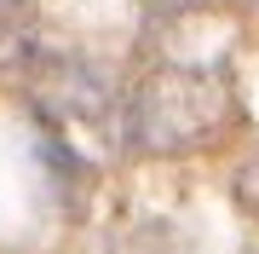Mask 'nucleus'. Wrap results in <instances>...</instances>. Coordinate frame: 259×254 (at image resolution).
Instances as JSON below:
<instances>
[{"label":"nucleus","instance_id":"nucleus-4","mask_svg":"<svg viewBox=\"0 0 259 254\" xmlns=\"http://www.w3.org/2000/svg\"><path fill=\"white\" fill-rule=\"evenodd\" d=\"M156 12H196V6H213V0H150Z\"/></svg>","mask_w":259,"mask_h":254},{"label":"nucleus","instance_id":"nucleus-3","mask_svg":"<svg viewBox=\"0 0 259 254\" xmlns=\"http://www.w3.org/2000/svg\"><path fill=\"white\" fill-rule=\"evenodd\" d=\"M236 197L248 214H259V156L253 162H242V173H236Z\"/></svg>","mask_w":259,"mask_h":254},{"label":"nucleus","instance_id":"nucleus-2","mask_svg":"<svg viewBox=\"0 0 259 254\" xmlns=\"http://www.w3.org/2000/svg\"><path fill=\"white\" fill-rule=\"evenodd\" d=\"M47 52L52 47L35 29V6L29 0H0V76H23L29 81Z\"/></svg>","mask_w":259,"mask_h":254},{"label":"nucleus","instance_id":"nucleus-1","mask_svg":"<svg viewBox=\"0 0 259 254\" xmlns=\"http://www.w3.org/2000/svg\"><path fill=\"white\" fill-rule=\"evenodd\" d=\"M231 116H236V98L219 69L167 64V69H150L127 93V139L150 156H185L219 139Z\"/></svg>","mask_w":259,"mask_h":254}]
</instances>
